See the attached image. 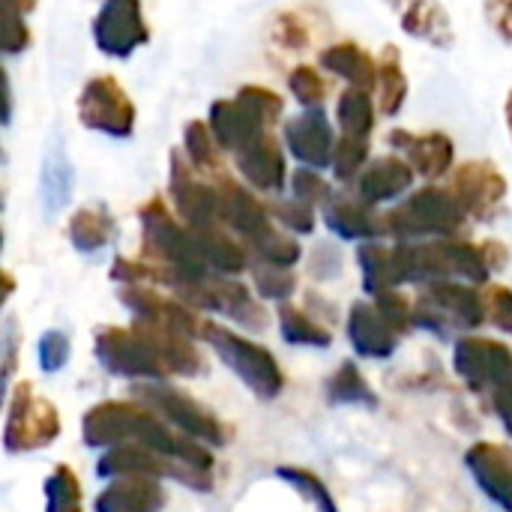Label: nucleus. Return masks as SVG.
Here are the masks:
<instances>
[{
  "label": "nucleus",
  "instance_id": "1",
  "mask_svg": "<svg viewBox=\"0 0 512 512\" xmlns=\"http://www.w3.org/2000/svg\"><path fill=\"white\" fill-rule=\"evenodd\" d=\"M138 216H141V231H144L141 252L156 267L159 282H168L171 288H177L189 279H201L210 273V267L195 243L192 228L180 225L162 198H150Z\"/></svg>",
  "mask_w": 512,
  "mask_h": 512
},
{
  "label": "nucleus",
  "instance_id": "2",
  "mask_svg": "<svg viewBox=\"0 0 512 512\" xmlns=\"http://www.w3.org/2000/svg\"><path fill=\"white\" fill-rule=\"evenodd\" d=\"M285 111L279 93L246 84L234 99H219L210 105V132L222 150H243L267 126H273Z\"/></svg>",
  "mask_w": 512,
  "mask_h": 512
},
{
  "label": "nucleus",
  "instance_id": "3",
  "mask_svg": "<svg viewBox=\"0 0 512 512\" xmlns=\"http://www.w3.org/2000/svg\"><path fill=\"white\" fill-rule=\"evenodd\" d=\"M465 207L453 195V189L426 186L402 201L393 213L384 216L387 234L396 240H423V237H456L465 225Z\"/></svg>",
  "mask_w": 512,
  "mask_h": 512
},
{
  "label": "nucleus",
  "instance_id": "4",
  "mask_svg": "<svg viewBox=\"0 0 512 512\" xmlns=\"http://www.w3.org/2000/svg\"><path fill=\"white\" fill-rule=\"evenodd\" d=\"M201 339H207V342L213 345V351L219 354V360H222V363H225V366H228V369H231L255 396H261V399H276V396L282 393L285 375H282L276 357H273L267 348H261V345H255V342H249V339L231 333L228 327L207 324V321H204Z\"/></svg>",
  "mask_w": 512,
  "mask_h": 512
},
{
  "label": "nucleus",
  "instance_id": "5",
  "mask_svg": "<svg viewBox=\"0 0 512 512\" xmlns=\"http://www.w3.org/2000/svg\"><path fill=\"white\" fill-rule=\"evenodd\" d=\"M96 357L111 375H120V378H165V375H171L156 339L138 321L126 330L102 327L96 333Z\"/></svg>",
  "mask_w": 512,
  "mask_h": 512
},
{
  "label": "nucleus",
  "instance_id": "6",
  "mask_svg": "<svg viewBox=\"0 0 512 512\" xmlns=\"http://www.w3.org/2000/svg\"><path fill=\"white\" fill-rule=\"evenodd\" d=\"M486 321V300L453 279L429 282L414 303V324L447 336L450 330H474Z\"/></svg>",
  "mask_w": 512,
  "mask_h": 512
},
{
  "label": "nucleus",
  "instance_id": "7",
  "mask_svg": "<svg viewBox=\"0 0 512 512\" xmlns=\"http://www.w3.org/2000/svg\"><path fill=\"white\" fill-rule=\"evenodd\" d=\"M60 435V417L57 408L36 396L33 384H18L9 402V417H6V450L9 453H24L51 444Z\"/></svg>",
  "mask_w": 512,
  "mask_h": 512
},
{
  "label": "nucleus",
  "instance_id": "8",
  "mask_svg": "<svg viewBox=\"0 0 512 512\" xmlns=\"http://www.w3.org/2000/svg\"><path fill=\"white\" fill-rule=\"evenodd\" d=\"M78 120L93 132L111 138H129L135 129V105L117 78L96 75L84 84L78 96Z\"/></svg>",
  "mask_w": 512,
  "mask_h": 512
},
{
  "label": "nucleus",
  "instance_id": "9",
  "mask_svg": "<svg viewBox=\"0 0 512 512\" xmlns=\"http://www.w3.org/2000/svg\"><path fill=\"white\" fill-rule=\"evenodd\" d=\"M135 396L144 402V408H150L153 414H159L162 420L177 426L183 435H189L201 444L225 447L228 432H225L222 420L213 411H207L201 402L189 399L186 393L171 390V387H141V390H135Z\"/></svg>",
  "mask_w": 512,
  "mask_h": 512
},
{
  "label": "nucleus",
  "instance_id": "10",
  "mask_svg": "<svg viewBox=\"0 0 512 512\" xmlns=\"http://www.w3.org/2000/svg\"><path fill=\"white\" fill-rule=\"evenodd\" d=\"M174 291L186 306L228 315V318H234L237 324H243L249 330H261L267 324V315L261 312V306L252 300V294L240 282L207 273L201 279H189V282L177 285Z\"/></svg>",
  "mask_w": 512,
  "mask_h": 512
},
{
  "label": "nucleus",
  "instance_id": "11",
  "mask_svg": "<svg viewBox=\"0 0 512 512\" xmlns=\"http://www.w3.org/2000/svg\"><path fill=\"white\" fill-rule=\"evenodd\" d=\"M96 48L108 57H129L138 45L150 39L141 15V0H105L93 18Z\"/></svg>",
  "mask_w": 512,
  "mask_h": 512
},
{
  "label": "nucleus",
  "instance_id": "12",
  "mask_svg": "<svg viewBox=\"0 0 512 512\" xmlns=\"http://www.w3.org/2000/svg\"><path fill=\"white\" fill-rule=\"evenodd\" d=\"M456 375L474 390H495L512 378V351L492 339H462L453 351Z\"/></svg>",
  "mask_w": 512,
  "mask_h": 512
},
{
  "label": "nucleus",
  "instance_id": "13",
  "mask_svg": "<svg viewBox=\"0 0 512 512\" xmlns=\"http://www.w3.org/2000/svg\"><path fill=\"white\" fill-rule=\"evenodd\" d=\"M453 195L459 198V204L465 207L468 216L474 219H492L498 213V207L507 198V177L486 159H474V162H462L453 171V183H450Z\"/></svg>",
  "mask_w": 512,
  "mask_h": 512
},
{
  "label": "nucleus",
  "instance_id": "14",
  "mask_svg": "<svg viewBox=\"0 0 512 512\" xmlns=\"http://www.w3.org/2000/svg\"><path fill=\"white\" fill-rule=\"evenodd\" d=\"M192 162H186L183 153H171V180H168V192L174 198L177 213L186 219L189 228H207L219 222V189L201 183L192 174Z\"/></svg>",
  "mask_w": 512,
  "mask_h": 512
},
{
  "label": "nucleus",
  "instance_id": "15",
  "mask_svg": "<svg viewBox=\"0 0 512 512\" xmlns=\"http://www.w3.org/2000/svg\"><path fill=\"white\" fill-rule=\"evenodd\" d=\"M285 144H288L291 156L297 162H303L306 168L321 171V168L333 165L336 141H333L330 120L324 117L321 108H309L306 114L291 117L285 123Z\"/></svg>",
  "mask_w": 512,
  "mask_h": 512
},
{
  "label": "nucleus",
  "instance_id": "16",
  "mask_svg": "<svg viewBox=\"0 0 512 512\" xmlns=\"http://www.w3.org/2000/svg\"><path fill=\"white\" fill-rule=\"evenodd\" d=\"M216 189H219V222L228 225L234 234H240L246 243L261 237L267 228H273L267 207L249 189H243L231 177H222Z\"/></svg>",
  "mask_w": 512,
  "mask_h": 512
},
{
  "label": "nucleus",
  "instance_id": "17",
  "mask_svg": "<svg viewBox=\"0 0 512 512\" xmlns=\"http://www.w3.org/2000/svg\"><path fill=\"white\" fill-rule=\"evenodd\" d=\"M390 144L402 150L411 162V168L423 177H444L453 168L456 150L450 135L444 132H408V129H393Z\"/></svg>",
  "mask_w": 512,
  "mask_h": 512
},
{
  "label": "nucleus",
  "instance_id": "18",
  "mask_svg": "<svg viewBox=\"0 0 512 512\" xmlns=\"http://www.w3.org/2000/svg\"><path fill=\"white\" fill-rule=\"evenodd\" d=\"M348 336L360 357L384 360L396 351L402 333L387 321V315L375 303H354L348 315Z\"/></svg>",
  "mask_w": 512,
  "mask_h": 512
},
{
  "label": "nucleus",
  "instance_id": "19",
  "mask_svg": "<svg viewBox=\"0 0 512 512\" xmlns=\"http://www.w3.org/2000/svg\"><path fill=\"white\" fill-rule=\"evenodd\" d=\"M465 462L474 474V480L480 483V489L501 504L504 510L512 512V456L507 450H501L498 444L480 441L465 453Z\"/></svg>",
  "mask_w": 512,
  "mask_h": 512
},
{
  "label": "nucleus",
  "instance_id": "20",
  "mask_svg": "<svg viewBox=\"0 0 512 512\" xmlns=\"http://www.w3.org/2000/svg\"><path fill=\"white\" fill-rule=\"evenodd\" d=\"M237 168L258 192H282L285 189V156L279 141L270 132H261L237 153Z\"/></svg>",
  "mask_w": 512,
  "mask_h": 512
},
{
  "label": "nucleus",
  "instance_id": "21",
  "mask_svg": "<svg viewBox=\"0 0 512 512\" xmlns=\"http://www.w3.org/2000/svg\"><path fill=\"white\" fill-rule=\"evenodd\" d=\"M324 222L342 240H372L387 234L384 216H378L369 201L351 195H330L324 204Z\"/></svg>",
  "mask_w": 512,
  "mask_h": 512
},
{
  "label": "nucleus",
  "instance_id": "22",
  "mask_svg": "<svg viewBox=\"0 0 512 512\" xmlns=\"http://www.w3.org/2000/svg\"><path fill=\"white\" fill-rule=\"evenodd\" d=\"M393 12L402 21V30L432 42L435 48H450L453 45V27H450V15L444 12L441 0H390Z\"/></svg>",
  "mask_w": 512,
  "mask_h": 512
},
{
  "label": "nucleus",
  "instance_id": "23",
  "mask_svg": "<svg viewBox=\"0 0 512 512\" xmlns=\"http://www.w3.org/2000/svg\"><path fill=\"white\" fill-rule=\"evenodd\" d=\"M165 489L156 477H117L99 498L96 512H162Z\"/></svg>",
  "mask_w": 512,
  "mask_h": 512
},
{
  "label": "nucleus",
  "instance_id": "24",
  "mask_svg": "<svg viewBox=\"0 0 512 512\" xmlns=\"http://www.w3.org/2000/svg\"><path fill=\"white\" fill-rule=\"evenodd\" d=\"M411 183H414V171H411L408 159L381 156V159L369 162V168L360 174L357 195L369 204H384V201L405 195L411 189Z\"/></svg>",
  "mask_w": 512,
  "mask_h": 512
},
{
  "label": "nucleus",
  "instance_id": "25",
  "mask_svg": "<svg viewBox=\"0 0 512 512\" xmlns=\"http://www.w3.org/2000/svg\"><path fill=\"white\" fill-rule=\"evenodd\" d=\"M195 234V243L207 261V267L219 276H234V273H243L249 267V255L246 249L222 228V222L216 225H207V228H192Z\"/></svg>",
  "mask_w": 512,
  "mask_h": 512
},
{
  "label": "nucleus",
  "instance_id": "26",
  "mask_svg": "<svg viewBox=\"0 0 512 512\" xmlns=\"http://www.w3.org/2000/svg\"><path fill=\"white\" fill-rule=\"evenodd\" d=\"M321 66L345 81H351L360 90H372L378 84V66L375 60L357 45V42H336L321 51Z\"/></svg>",
  "mask_w": 512,
  "mask_h": 512
},
{
  "label": "nucleus",
  "instance_id": "27",
  "mask_svg": "<svg viewBox=\"0 0 512 512\" xmlns=\"http://www.w3.org/2000/svg\"><path fill=\"white\" fill-rule=\"evenodd\" d=\"M72 165L63 153V147L54 141L48 150H45V159H42V177H39V192H42V204L48 213H57L66 207L69 195H72Z\"/></svg>",
  "mask_w": 512,
  "mask_h": 512
},
{
  "label": "nucleus",
  "instance_id": "28",
  "mask_svg": "<svg viewBox=\"0 0 512 512\" xmlns=\"http://www.w3.org/2000/svg\"><path fill=\"white\" fill-rule=\"evenodd\" d=\"M114 237V219L105 207H81L69 219V243L78 252H99Z\"/></svg>",
  "mask_w": 512,
  "mask_h": 512
},
{
  "label": "nucleus",
  "instance_id": "29",
  "mask_svg": "<svg viewBox=\"0 0 512 512\" xmlns=\"http://www.w3.org/2000/svg\"><path fill=\"white\" fill-rule=\"evenodd\" d=\"M378 108L387 117H396L408 99V78L402 72V54L396 45H387L381 51V63H378Z\"/></svg>",
  "mask_w": 512,
  "mask_h": 512
},
{
  "label": "nucleus",
  "instance_id": "30",
  "mask_svg": "<svg viewBox=\"0 0 512 512\" xmlns=\"http://www.w3.org/2000/svg\"><path fill=\"white\" fill-rule=\"evenodd\" d=\"M360 270H363V285L369 294H381V291H393L396 285H402L399 279V264H396V252L384 249L378 243H366L357 252Z\"/></svg>",
  "mask_w": 512,
  "mask_h": 512
},
{
  "label": "nucleus",
  "instance_id": "31",
  "mask_svg": "<svg viewBox=\"0 0 512 512\" xmlns=\"http://www.w3.org/2000/svg\"><path fill=\"white\" fill-rule=\"evenodd\" d=\"M336 120H339L342 135L369 138L372 126H375V108H372L369 90H360V87L345 90L339 96V105H336Z\"/></svg>",
  "mask_w": 512,
  "mask_h": 512
},
{
  "label": "nucleus",
  "instance_id": "32",
  "mask_svg": "<svg viewBox=\"0 0 512 512\" xmlns=\"http://www.w3.org/2000/svg\"><path fill=\"white\" fill-rule=\"evenodd\" d=\"M327 399L333 405H369V408L378 405L375 390L366 384V378L360 375V369L351 360L342 363L339 372L327 381Z\"/></svg>",
  "mask_w": 512,
  "mask_h": 512
},
{
  "label": "nucleus",
  "instance_id": "33",
  "mask_svg": "<svg viewBox=\"0 0 512 512\" xmlns=\"http://www.w3.org/2000/svg\"><path fill=\"white\" fill-rule=\"evenodd\" d=\"M279 327H282V339L288 345H312V348H327L333 342L330 330L324 324H318L315 318H309L303 309L297 306H282L279 309Z\"/></svg>",
  "mask_w": 512,
  "mask_h": 512
},
{
  "label": "nucleus",
  "instance_id": "34",
  "mask_svg": "<svg viewBox=\"0 0 512 512\" xmlns=\"http://www.w3.org/2000/svg\"><path fill=\"white\" fill-rule=\"evenodd\" d=\"M81 504L84 498L78 477L66 465H57L45 480V512H81Z\"/></svg>",
  "mask_w": 512,
  "mask_h": 512
},
{
  "label": "nucleus",
  "instance_id": "35",
  "mask_svg": "<svg viewBox=\"0 0 512 512\" xmlns=\"http://www.w3.org/2000/svg\"><path fill=\"white\" fill-rule=\"evenodd\" d=\"M255 261H264V264H276V267H294L300 261V243L279 234L276 228H267L261 237H255L249 243Z\"/></svg>",
  "mask_w": 512,
  "mask_h": 512
},
{
  "label": "nucleus",
  "instance_id": "36",
  "mask_svg": "<svg viewBox=\"0 0 512 512\" xmlns=\"http://www.w3.org/2000/svg\"><path fill=\"white\" fill-rule=\"evenodd\" d=\"M369 159V138L363 135H342L333 150V174L336 180L348 183L360 174V168Z\"/></svg>",
  "mask_w": 512,
  "mask_h": 512
},
{
  "label": "nucleus",
  "instance_id": "37",
  "mask_svg": "<svg viewBox=\"0 0 512 512\" xmlns=\"http://www.w3.org/2000/svg\"><path fill=\"white\" fill-rule=\"evenodd\" d=\"M183 144H186V159H189L195 168H201V171L219 168V159H216V138H213L210 126H204L201 120L186 123V129H183Z\"/></svg>",
  "mask_w": 512,
  "mask_h": 512
},
{
  "label": "nucleus",
  "instance_id": "38",
  "mask_svg": "<svg viewBox=\"0 0 512 512\" xmlns=\"http://www.w3.org/2000/svg\"><path fill=\"white\" fill-rule=\"evenodd\" d=\"M276 474H279L285 483H291L306 501H312V507L318 512H339L333 495L327 492V486H324L315 474H309V471H303V468H276Z\"/></svg>",
  "mask_w": 512,
  "mask_h": 512
},
{
  "label": "nucleus",
  "instance_id": "39",
  "mask_svg": "<svg viewBox=\"0 0 512 512\" xmlns=\"http://www.w3.org/2000/svg\"><path fill=\"white\" fill-rule=\"evenodd\" d=\"M252 276H255L258 294L267 297V300H285V297H291L294 288H297V279H294L291 267H276V264L255 261Z\"/></svg>",
  "mask_w": 512,
  "mask_h": 512
},
{
  "label": "nucleus",
  "instance_id": "40",
  "mask_svg": "<svg viewBox=\"0 0 512 512\" xmlns=\"http://www.w3.org/2000/svg\"><path fill=\"white\" fill-rule=\"evenodd\" d=\"M288 84H291V93L297 96V102L306 105V108H318L324 102V96H327V84L312 66H297L291 72Z\"/></svg>",
  "mask_w": 512,
  "mask_h": 512
},
{
  "label": "nucleus",
  "instance_id": "41",
  "mask_svg": "<svg viewBox=\"0 0 512 512\" xmlns=\"http://www.w3.org/2000/svg\"><path fill=\"white\" fill-rule=\"evenodd\" d=\"M291 192H294V198H300V201H306V204H327L330 201V186H327V180L315 171V168H300V171H294V177H291Z\"/></svg>",
  "mask_w": 512,
  "mask_h": 512
},
{
  "label": "nucleus",
  "instance_id": "42",
  "mask_svg": "<svg viewBox=\"0 0 512 512\" xmlns=\"http://www.w3.org/2000/svg\"><path fill=\"white\" fill-rule=\"evenodd\" d=\"M273 213H276V219L285 228H291L297 234H312L315 231V207L306 204V201H300V198H291V201L276 204Z\"/></svg>",
  "mask_w": 512,
  "mask_h": 512
},
{
  "label": "nucleus",
  "instance_id": "43",
  "mask_svg": "<svg viewBox=\"0 0 512 512\" xmlns=\"http://www.w3.org/2000/svg\"><path fill=\"white\" fill-rule=\"evenodd\" d=\"M375 306L387 315V321H390L399 333H405V330L414 324V306H411L408 297H402L399 291H381V294H375Z\"/></svg>",
  "mask_w": 512,
  "mask_h": 512
},
{
  "label": "nucleus",
  "instance_id": "44",
  "mask_svg": "<svg viewBox=\"0 0 512 512\" xmlns=\"http://www.w3.org/2000/svg\"><path fill=\"white\" fill-rule=\"evenodd\" d=\"M69 360V339L60 330H48L39 339V366L45 372H60Z\"/></svg>",
  "mask_w": 512,
  "mask_h": 512
},
{
  "label": "nucleus",
  "instance_id": "45",
  "mask_svg": "<svg viewBox=\"0 0 512 512\" xmlns=\"http://www.w3.org/2000/svg\"><path fill=\"white\" fill-rule=\"evenodd\" d=\"M486 318L498 327V330H504V333H510L512 336V291L510 288H504V285H495V288H489L486 291Z\"/></svg>",
  "mask_w": 512,
  "mask_h": 512
},
{
  "label": "nucleus",
  "instance_id": "46",
  "mask_svg": "<svg viewBox=\"0 0 512 512\" xmlns=\"http://www.w3.org/2000/svg\"><path fill=\"white\" fill-rule=\"evenodd\" d=\"M30 45V30L24 15H6V54H21Z\"/></svg>",
  "mask_w": 512,
  "mask_h": 512
},
{
  "label": "nucleus",
  "instance_id": "47",
  "mask_svg": "<svg viewBox=\"0 0 512 512\" xmlns=\"http://www.w3.org/2000/svg\"><path fill=\"white\" fill-rule=\"evenodd\" d=\"M492 405H495L501 423L507 426V432L512 435V378L510 381H504V384H498V387L492 390Z\"/></svg>",
  "mask_w": 512,
  "mask_h": 512
},
{
  "label": "nucleus",
  "instance_id": "48",
  "mask_svg": "<svg viewBox=\"0 0 512 512\" xmlns=\"http://www.w3.org/2000/svg\"><path fill=\"white\" fill-rule=\"evenodd\" d=\"M279 42H282L285 48H291V51H300V48L306 45V30L297 24L294 15H285V18H282V24H279Z\"/></svg>",
  "mask_w": 512,
  "mask_h": 512
},
{
  "label": "nucleus",
  "instance_id": "49",
  "mask_svg": "<svg viewBox=\"0 0 512 512\" xmlns=\"http://www.w3.org/2000/svg\"><path fill=\"white\" fill-rule=\"evenodd\" d=\"M489 15H492L495 30H498L507 42H512V0H492Z\"/></svg>",
  "mask_w": 512,
  "mask_h": 512
},
{
  "label": "nucleus",
  "instance_id": "50",
  "mask_svg": "<svg viewBox=\"0 0 512 512\" xmlns=\"http://www.w3.org/2000/svg\"><path fill=\"white\" fill-rule=\"evenodd\" d=\"M6 3V15H27L36 9V0H3Z\"/></svg>",
  "mask_w": 512,
  "mask_h": 512
},
{
  "label": "nucleus",
  "instance_id": "51",
  "mask_svg": "<svg viewBox=\"0 0 512 512\" xmlns=\"http://www.w3.org/2000/svg\"><path fill=\"white\" fill-rule=\"evenodd\" d=\"M507 126H510V135H512V90H510V96H507Z\"/></svg>",
  "mask_w": 512,
  "mask_h": 512
}]
</instances>
